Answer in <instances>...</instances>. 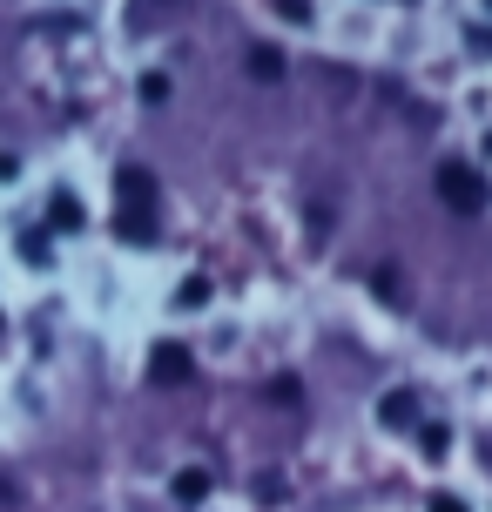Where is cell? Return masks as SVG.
Wrapping results in <instances>:
<instances>
[{"mask_svg": "<svg viewBox=\"0 0 492 512\" xmlns=\"http://www.w3.org/2000/svg\"><path fill=\"white\" fill-rule=\"evenodd\" d=\"M439 203L452 209V216H479L486 209V176L472 169V162H439Z\"/></svg>", "mask_w": 492, "mask_h": 512, "instance_id": "6da1fadb", "label": "cell"}, {"mask_svg": "<svg viewBox=\"0 0 492 512\" xmlns=\"http://www.w3.org/2000/svg\"><path fill=\"white\" fill-rule=\"evenodd\" d=\"M115 216H156V176L149 169H115Z\"/></svg>", "mask_w": 492, "mask_h": 512, "instance_id": "7a4b0ae2", "label": "cell"}, {"mask_svg": "<svg viewBox=\"0 0 492 512\" xmlns=\"http://www.w3.org/2000/svg\"><path fill=\"white\" fill-rule=\"evenodd\" d=\"M149 378H156L162 391H182V384L196 378V358H189L182 344H156V351H149Z\"/></svg>", "mask_w": 492, "mask_h": 512, "instance_id": "3957f363", "label": "cell"}, {"mask_svg": "<svg viewBox=\"0 0 492 512\" xmlns=\"http://www.w3.org/2000/svg\"><path fill=\"white\" fill-rule=\"evenodd\" d=\"M378 425H391V432H418V391H385V398H378Z\"/></svg>", "mask_w": 492, "mask_h": 512, "instance_id": "277c9868", "label": "cell"}, {"mask_svg": "<svg viewBox=\"0 0 492 512\" xmlns=\"http://www.w3.org/2000/svg\"><path fill=\"white\" fill-rule=\"evenodd\" d=\"M81 223H88V216H81V196H75V189H54V196H48V230L75 236Z\"/></svg>", "mask_w": 492, "mask_h": 512, "instance_id": "5b68a950", "label": "cell"}, {"mask_svg": "<svg viewBox=\"0 0 492 512\" xmlns=\"http://www.w3.org/2000/svg\"><path fill=\"white\" fill-rule=\"evenodd\" d=\"M169 492H176V506H203L209 492H216V479H209L203 465H182V472H176V486H169Z\"/></svg>", "mask_w": 492, "mask_h": 512, "instance_id": "8992f818", "label": "cell"}, {"mask_svg": "<svg viewBox=\"0 0 492 512\" xmlns=\"http://www.w3.org/2000/svg\"><path fill=\"white\" fill-rule=\"evenodd\" d=\"M418 452H425V459H445V452H452V425H439V418H418Z\"/></svg>", "mask_w": 492, "mask_h": 512, "instance_id": "52a82bcc", "label": "cell"}, {"mask_svg": "<svg viewBox=\"0 0 492 512\" xmlns=\"http://www.w3.org/2000/svg\"><path fill=\"white\" fill-rule=\"evenodd\" d=\"M250 75L277 81V75H284V54H277V48H250Z\"/></svg>", "mask_w": 492, "mask_h": 512, "instance_id": "ba28073f", "label": "cell"}, {"mask_svg": "<svg viewBox=\"0 0 492 512\" xmlns=\"http://www.w3.org/2000/svg\"><path fill=\"white\" fill-rule=\"evenodd\" d=\"M203 304H209V277H189L176 290V310H203Z\"/></svg>", "mask_w": 492, "mask_h": 512, "instance_id": "9c48e42d", "label": "cell"}, {"mask_svg": "<svg viewBox=\"0 0 492 512\" xmlns=\"http://www.w3.org/2000/svg\"><path fill=\"white\" fill-rule=\"evenodd\" d=\"M135 95H142L149 108H162V102H169V75H142V88H135Z\"/></svg>", "mask_w": 492, "mask_h": 512, "instance_id": "30bf717a", "label": "cell"}, {"mask_svg": "<svg viewBox=\"0 0 492 512\" xmlns=\"http://www.w3.org/2000/svg\"><path fill=\"white\" fill-rule=\"evenodd\" d=\"M371 290H378L385 304H405V290H398V277H391V270H378V277H371Z\"/></svg>", "mask_w": 492, "mask_h": 512, "instance_id": "8fae6325", "label": "cell"}, {"mask_svg": "<svg viewBox=\"0 0 492 512\" xmlns=\"http://www.w3.org/2000/svg\"><path fill=\"white\" fill-rule=\"evenodd\" d=\"M277 14H284L290 27H304V21H311V0H277Z\"/></svg>", "mask_w": 492, "mask_h": 512, "instance_id": "7c38bea8", "label": "cell"}, {"mask_svg": "<svg viewBox=\"0 0 492 512\" xmlns=\"http://www.w3.org/2000/svg\"><path fill=\"white\" fill-rule=\"evenodd\" d=\"M425 512H472V506L459 499V492H432V506H425Z\"/></svg>", "mask_w": 492, "mask_h": 512, "instance_id": "4fadbf2b", "label": "cell"}, {"mask_svg": "<svg viewBox=\"0 0 492 512\" xmlns=\"http://www.w3.org/2000/svg\"><path fill=\"white\" fill-rule=\"evenodd\" d=\"M14 176H21V155H14V149H0V182H14Z\"/></svg>", "mask_w": 492, "mask_h": 512, "instance_id": "5bb4252c", "label": "cell"}, {"mask_svg": "<svg viewBox=\"0 0 492 512\" xmlns=\"http://www.w3.org/2000/svg\"><path fill=\"white\" fill-rule=\"evenodd\" d=\"M479 7H486V14H492V0H479Z\"/></svg>", "mask_w": 492, "mask_h": 512, "instance_id": "9a60e30c", "label": "cell"}, {"mask_svg": "<svg viewBox=\"0 0 492 512\" xmlns=\"http://www.w3.org/2000/svg\"><path fill=\"white\" fill-rule=\"evenodd\" d=\"M0 331H7V317H0Z\"/></svg>", "mask_w": 492, "mask_h": 512, "instance_id": "2e32d148", "label": "cell"}]
</instances>
